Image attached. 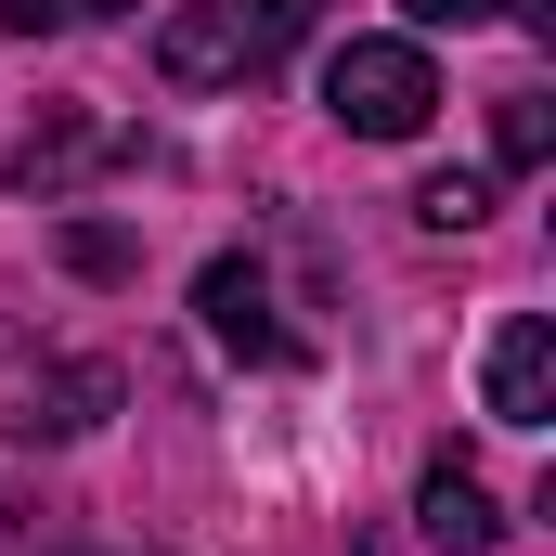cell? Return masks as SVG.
Instances as JSON below:
<instances>
[{
    "mask_svg": "<svg viewBox=\"0 0 556 556\" xmlns=\"http://www.w3.org/2000/svg\"><path fill=\"white\" fill-rule=\"evenodd\" d=\"M311 26H324V0H168L155 78L168 91H247V78H273Z\"/></svg>",
    "mask_w": 556,
    "mask_h": 556,
    "instance_id": "6da1fadb",
    "label": "cell"
},
{
    "mask_svg": "<svg viewBox=\"0 0 556 556\" xmlns=\"http://www.w3.org/2000/svg\"><path fill=\"white\" fill-rule=\"evenodd\" d=\"M324 117L350 142H415L427 117H440L427 39H350V52H324Z\"/></svg>",
    "mask_w": 556,
    "mask_h": 556,
    "instance_id": "7a4b0ae2",
    "label": "cell"
},
{
    "mask_svg": "<svg viewBox=\"0 0 556 556\" xmlns=\"http://www.w3.org/2000/svg\"><path fill=\"white\" fill-rule=\"evenodd\" d=\"M194 324H207L233 363H260V376H285V363H298V324L273 311L260 260H207V273H194Z\"/></svg>",
    "mask_w": 556,
    "mask_h": 556,
    "instance_id": "3957f363",
    "label": "cell"
},
{
    "mask_svg": "<svg viewBox=\"0 0 556 556\" xmlns=\"http://www.w3.org/2000/svg\"><path fill=\"white\" fill-rule=\"evenodd\" d=\"M142 155V130H104V117H78V104H52L39 130L13 142V194H39V207H65L91 168H130Z\"/></svg>",
    "mask_w": 556,
    "mask_h": 556,
    "instance_id": "277c9868",
    "label": "cell"
},
{
    "mask_svg": "<svg viewBox=\"0 0 556 556\" xmlns=\"http://www.w3.org/2000/svg\"><path fill=\"white\" fill-rule=\"evenodd\" d=\"M479 402H492V427H544L556 415V324H544V311H505V324H492Z\"/></svg>",
    "mask_w": 556,
    "mask_h": 556,
    "instance_id": "5b68a950",
    "label": "cell"
},
{
    "mask_svg": "<svg viewBox=\"0 0 556 556\" xmlns=\"http://www.w3.org/2000/svg\"><path fill=\"white\" fill-rule=\"evenodd\" d=\"M104 415H117L104 363H13V440H91Z\"/></svg>",
    "mask_w": 556,
    "mask_h": 556,
    "instance_id": "8992f818",
    "label": "cell"
},
{
    "mask_svg": "<svg viewBox=\"0 0 556 556\" xmlns=\"http://www.w3.org/2000/svg\"><path fill=\"white\" fill-rule=\"evenodd\" d=\"M415 531H427V556H505V518H492V492H479L453 453L415 479Z\"/></svg>",
    "mask_w": 556,
    "mask_h": 556,
    "instance_id": "52a82bcc",
    "label": "cell"
},
{
    "mask_svg": "<svg viewBox=\"0 0 556 556\" xmlns=\"http://www.w3.org/2000/svg\"><path fill=\"white\" fill-rule=\"evenodd\" d=\"M492 155H505V168H544L556 155V104L544 91H492Z\"/></svg>",
    "mask_w": 556,
    "mask_h": 556,
    "instance_id": "ba28073f",
    "label": "cell"
},
{
    "mask_svg": "<svg viewBox=\"0 0 556 556\" xmlns=\"http://www.w3.org/2000/svg\"><path fill=\"white\" fill-rule=\"evenodd\" d=\"M415 220L427 233H479V220H492V168H440V181L415 194Z\"/></svg>",
    "mask_w": 556,
    "mask_h": 556,
    "instance_id": "9c48e42d",
    "label": "cell"
},
{
    "mask_svg": "<svg viewBox=\"0 0 556 556\" xmlns=\"http://www.w3.org/2000/svg\"><path fill=\"white\" fill-rule=\"evenodd\" d=\"M65 273L117 285V273H130V233H117V220H65Z\"/></svg>",
    "mask_w": 556,
    "mask_h": 556,
    "instance_id": "30bf717a",
    "label": "cell"
},
{
    "mask_svg": "<svg viewBox=\"0 0 556 556\" xmlns=\"http://www.w3.org/2000/svg\"><path fill=\"white\" fill-rule=\"evenodd\" d=\"M104 13H130V0H0L13 39H39V26H104Z\"/></svg>",
    "mask_w": 556,
    "mask_h": 556,
    "instance_id": "8fae6325",
    "label": "cell"
},
{
    "mask_svg": "<svg viewBox=\"0 0 556 556\" xmlns=\"http://www.w3.org/2000/svg\"><path fill=\"white\" fill-rule=\"evenodd\" d=\"M479 13H505V0H402V26H415V39H440V26H479Z\"/></svg>",
    "mask_w": 556,
    "mask_h": 556,
    "instance_id": "7c38bea8",
    "label": "cell"
},
{
    "mask_svg": "<svg viewBox=\"0 0 556 556\" xmlns=\"http://www.w3.org/2000/svg\"><path fill=\"white\" fill-rule=\"evenodd\" d=\"M505 13H518V26H531V39H556V0H505Z\"/></svg>",
    "mask_w": 556,
    "mask_h": 556,
    "instance_id": "4fadbf2b",
    "label": "cell"
}]
</instances>
